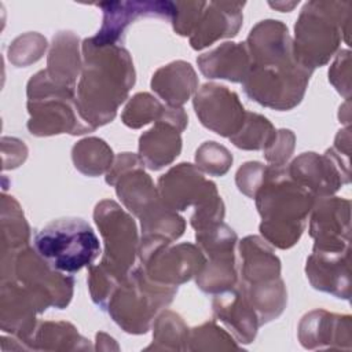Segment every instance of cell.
<instances>
[{
	"label": "cell",
	"mask_w": 352,
	"mask_h": 352,
	"mask_svg": "<svg viewBox=\"0 0 352 352\" xmlns=\"http://www.w3.org/2000/svg\"><path fill=\"white\" fill-rule=\"evenodd\" d=\"M160 192L162 204L170 210H184L194 204L195 213L191 217V226L195 230L221 221L224 208L217 195L216 186L206 180L191 164H180L161 176Z\"/></svg>",
	"instance_id": "cell-5"
},
{
	"label": "cell",
	"mask_w": 352,
	"mask_h": 352,
	"mask_svg": "<svg viewBox=\"0 0 352 352\" xmlns=\"http://www.w3.org/2000/svg\"><path fill=\"white\" fill-rule=\"evenodd\" d=\"M84 70L77 88L81 118L94 129L111 121L135 82L131 56L118 44L84 40Z\"/></svg>",
	"instance_id": "cell-1"
},
{
	"label": "cell",
	"mask_w": 352,
	"mask_h": 352,
	"mask_svg": "<svg viewBox=\"0 0 352 352\" xmlns=\"http://www.w3.org/2000/svg\"><path fill=\"white\" fill-rule=\"evenodd\" d=\"M28 128L33 135H81L94 131L81 118L74 92L54 84L45 70L33 76L28 84Z\"/></svg>",
	"instance_id": "cell-4"
},
{
	"label": "cell",
	"mask_w": 352,
	"mask_h": 352,
	"mask_svg": "<svg viewBox=\"0 0 352 352\" xmlns=\"http://www.w3.org/2000/svg\"><path fill=\"white\" fill-rule=\"evenodd\" d=\"M242 258V286H258L279 279L280 263L257 236H248L239 245Z\"/></svg>",
	"instance_id": "cell-14"
},
{
	"label": "cell",
	"mask_w": 352,
	"mask_h": 352,
	"mask_svg": "<svg viewBox=\"0 0 352 352\" xmlns=\"http://www.w3.org/2000/svg\"><path fill=\"white\" fill-rule=\"evenodd\" d=\"M290 177L307 188L312 195H327L338 190V175L327 157L305 153L287 168Z\"/></svg>",
	"instance_id": "cell-16"
},
{
	"label": "cell",
	"mask_w": 352,
	"mask_h": 352,
	"mask_svg": "<svg viewBox=\"0 0 352 352\" xmlns=\"http://www.w3.org/2000/svg\"><path fill=\"white\" fill-rule=\"evenodd\" d=\"M103 23L92 40L96 44H117L128 25L142 16H158L173 21L176 6L172 1H106L100 3Z\"/></svg>",
	"instance_id": "cell-11"
},
{
	"label": "cell",
	"mask_w": 352,
	"mask_h": 352,
	"mask_svg": "<svg viewBox=\"0 0 352 352\" xmlns=\"http://www.w3.org/2000/svg\"><path fill=\"white\" fill-rule=\"evenodd\" d=\"M213 309L216 316L232 329L241 341L250 342L254 338L260 324L258 318L241 290H226V293L219 294L213 301Z\"/></svg>",
	"instance_id": "cell-18"
},
{
	"label": "cell",
	"mask_w": 352,
	"mask_h": 352,
	"mask_svg": "<svg viewBox=\"0 0 352 352\" xmlns=\"http://www.w3.org/2000/svg\"><path fill=\"white\" fill-rule=\"evenodd\" d=\"M151 88L166 100L169 107L179 109L197 88V77L190 63L173 62L153 76Z\"/></svg>",
	"instance_id": "cell-19"
},
{
	"label": "cell",
	"mask_w": 352,
	"mask_h": 352,
	"mask_svg": "<svg viewBox=\"0 0 352 352\" xmlns=\"http://www.w3.org/2000/svg\"><path fill=\"white\" fill-rule=\"evenodd\" d=\"M274 135L275 131L267 118L258 114L246 113L242 128L230 139L236 147L258 150L265 147L272 140Z\"/></svg>",
	"instance_id": "cell-22"
},
{
	"label": "cell",
	"mask_w": 352,
	"mask_h": 352,
	"mask_svg": "<svg viewBox=\"0 0 352 352\" xmlns=\"http://www.w3.org/2000/svg\"><path fill=\"white\" fill-rule=\"evenodd\" d=\"M257 191L258 194L254 197L263 217L261 234L278 248L293 246L304 230L314 195L294 182L287 169L280 166L267 168Z\"/></svg>",
	"instance_id": "cell-2"
},
{
	"label": "cell",
	"mask_w": 352,
	"mask_h": 352,
	"mask_svg": "<svg viewBox=\"0 0 352 352\" xmlns=\"http://www.w3.org/2000/svg\"><path fill=\"white\" fill-rule=\"evenodd\" d=\"M294 147V135L290 131L275 132L272 140L264 147L265 158L274 164V166H282L285 161L292 155Z\"/></svg>",
	"instance_id": "cell-27"
},
{
	"label": "cell",
	"mask_w": 352,
	"mask_h": 352,
	"mask_svg": "<svg viewBox=\"0 0 352 352\" xmlns=\"http://www.w3.org/2000/svg\"><path fill=\"white\" fill-rule=\"evenodd\" d=\"M143 275V268L128 272L126 282L114 289L104 307L128 333H146L153 314L169 304L176 292L175 286L151 285Z\"/></svg>",
	"instance_id": "cell-6"
},
{
	"label": "cell",
	"mask_w": 352,
	"mask_h": 352,
	"mask_svg": "<svg viewBox=\"0 0 352 352\" xmlns=\"http://www.w3.org/2000/svg\"><path fill=\"white\" fill-rule=\"evenodd\" d=\"M94 216L106 245L104 257L100 264L125 276L135 261L138 246L133 220L113 201L98 204Z\"/></svg>",
	"instance_id": "cell-9"
},
{
	"label": "cell",
	"mask_w": 352,
	"mask_h": 352,
	"mask_svg": "<svg viewBox=\"0 0 352 352\" xmlns=\"http://www.w3.org/2000/svg\"><path fill=\"white\" fill-rule=\"evenodd\" d=\"M194 107L201 122L221 136H234L246 113L235 92L217 84H205L195 95Z\"/></svg>",
	"instance_id": "cell-10"
},
{
	"label": "cell",
	"mask_w": 352,
	"mask_h": 352,
	"mask_svg": "<svg viewBox=\"0 0 352 352\" xmlns=\"http://www.w3.org/2000/svg\"><path fill=\"white\" fill-rule=\"evenodd\" d=\"M45 47L47 41L41 34L28 33L12 41L8 48V58L16 66H26L40 59Z\"/></svg>",
	"instance_id": "cell-24"
},
{
	"label": "cell",
	"mask_w": 352,
	"mask_h": 352,
	"mask_svg": "<svg viewBox=\"0 0 352 352\" xmlns=\"http://www.w3.org/2000/svg\"><path fill=\"white\" fill-rule=\"evenodd\" d=\"M187 124V116L183 109L168 107L165 117L157 121L155 126L140 136V160L150 169H161L172 162L180 153V131Z\"/></svg>",
	"instance_id": "cell-12"
},
{
	"label": "cell",
	"mask_w": 352,
	"mask_h": 352,
	"mask_svg": "<svg viewBox=\"0 0 352 352\" xmlns=\"http://www.w3.org/2000/svg\"><path fill=\"white\" fill-rule=\"evenodd\" d=\"M195 160L205 172L221 176L228 170L232 162V155L226 147L216 142H206L197 150Z\"/></svg>",
	"instance_id": "cell-25"
},
{
	"label": "cell",
	"mask_w": 352,
	"mask_h": 352,
	"mask_svg": "<svg viewBox=\"0 0 352 352\" xmlns=\"http://www.w3.org/2000/svg\"><path fill=\"white\" fill-rule=\"evenodd\" d=\"M29 227L25 221L23 213L18 202L12 197L3 195L1 199V239L3 253L1 260H7L15 256L28 245Z\"/></svg>",
	"instance_id": "cell-20"
},
{
	"label": "cell",
	"mask_w": 352,
	"mask_h": 352,
	"mask_svg": "<svg viewBox=\"0 0 352 352\" xmlns=\"http://www.w3.org/2000/svg\"><path fill=\"white\" fill-rule=\"evenodd\" d=\"M176 11L173 16V29L182 34H191L195 29L201 14L206 6L204 1H176Z\"/></svg>",
	"instance_id": "cell-26"
},
{
	"label": "cell",
	"mask_w": 352,
	"mask_h": 352,
	"mask_svg": "<svg viewBox=\"0 0 352 352\" xmlns=\"http://www.w3.org/2000/svg\"><path fill=\"white\" fill-rule=\"evenodd\" d=\"M166 246L168 242L161 239H142L139 252L148 279L166 286H177L198 274L205 265L202 252L194 245Z\"/></svg>",
	"instance_id": "cell-8"
},
{
	"label": "cell",
	"mask_w": 352,
	"mask_h": 352,
	"mask_svg": "<svg viewBox=\"0 0 352 352\" xmlns=\"http://www.w3.org/2000/svg\"><path fill=\"white\" fill-rule=\"evenodd\" d=\"M113 153L100 139L89 138L73 147L74 166L88 176H98L111 166Z\"/></svg>",
	"instance_id": "cell-21"
},
{
	"label": "cell",
	"mask_w": 352,
	"mask_h": 352,
	"mask_svg": "<svg viewBox=\"0 0 352 352\" xmlns=\"http://www.w3.org/2000/svg\"><path fill=\"white\" fill-rule=\"evenodd\" d=\"M245 43H224L212 52L198 58L201 72L210 78L243 81L250 69V59Z\"/></svg>",
	"instance_id": "cell-15"
},
{
	"label": "cell",
	"mask_w": 352,
	"mask_h": 352,
	"mask_svg": "<svg viewBox=\"0 0 352 352\" xmlns=\"http://www.w3.org/2000/svg\"><path fill=\"white\" fill-rule=\"evenodd\" d=\"M34 250L56 271L73 274L91 264L100 253L99 239L82 219L65 217L44 226L34 235Z\"/></svg>",
	"instance_id": "cell-3"
},
{
	"label": "cell",
	"mask_w": 352,
	"mask_h": 352,
	"mask_svg": "<svg viewBox=\"0 0 352 352\" xmlns=\"http://www.w3.org/2000/svg\"><path fill=\"white\" fill-rule=\"evenodd\" d=\"M168 111V107L160 104V102L148 94H138L126 104L122 113L124 124L131 128H139L151 120H162Z\"/></svg>",
	"instance_id": "cell-23"
},
{
	"label": "cell",
	"mask_w": 352,
	"mask_h": 352,
	"mask_svg": "<svg viewBox=\"0 0 352 352\" xmlns=\"http://www.w3.org/2000/svg\"><path fill=\"white\" fill-rule=\"evenodd\" d=\"M78 72V37L72 32H59L52 40L45 73L54 84L74 92Z\"/></svg>",
	"instance_id": "cell-17"
},
{
	"label": "cell",
	"mask_w": 352,
	"mask_h": 352,
	"mask_svg": "<svg viewBox=\"0 0 352 352\" xmlns=\"http://www.w3.org/2000/svg\"><path fill=\"white\" fill-rule=\"evenodd\" d=\"M267 168L260 162H246L242 168H239L236 173V184L238 188L245 192L248 197L254 198L258 187L261 186Z\"/></svg>",
	"instance_id": "cell-28"
},
{
	"label": "cell",
	"mask_w": 352,
	"mask_h": 352,
	"mask_svg": "<svg viewBox=\"0 0 352 352\" xmlns=\"http://www.w3.org/2000/svg\"><path fill=\"white\" fill-rule=\"evenodd\" d=\"M245 3L212 1L206 3L201 18L191 33V47L201 50L221 37H232L242 23V7Z\"/></svg>",
	"instance_id": "cell-13"
},
{
	"label": "cell",
	"mask_w": 352,
	"mask_h": 352,
	"mask_svg": "<svg viewBox=\"0 0 352 352\" xmlns=\"http://www.w3.org/2000/svg\"><path fill=\"white\" fill-rule=\"evenodd\" d=\"M344 4L336 1H309L304 6L296 23V59L307 69L327 62L340 41V19Z\"/></svg>",
	"instance_id": "cell-7"
}]
</instances>
